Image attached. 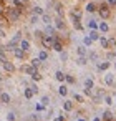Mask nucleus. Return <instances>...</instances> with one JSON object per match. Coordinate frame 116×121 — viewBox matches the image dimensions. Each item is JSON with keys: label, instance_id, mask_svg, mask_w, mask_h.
I'll use <instances>...</instances> for the list:
<instances>
[{"label": "nucleus", "instance_id": "obj_34", "mask_svg": "<svg viewBox=\"0 0 116 121\" xmlns=\"http://www.w3.org/2000/svg\"><path fill=\"white\" fill-rule=\"evenodd\" d=\"M38 65H40V60H38V58H35V60H32V66H35V68H37Z\"/></svg>", "mask_w": 116, "mask_h": 121}, {"label": "nucleus", "instance_id": "obj_28", "mask_svg": "<svg viewBox=\"0 0 116 121\" xmlns=\"http://www.w3.org/2000/svg\"><path fill=\"white\" fill-rule=\"evenodd\" d=\"M88 27H90V28H91V30H96V27H98V23H96V22H95V20H91V22H90V23H88Z\"/></svg>", "mask_w": 116, "mask_h": 121}, {"label": "nucleus", "instance_id": "obj_6", "mask_svg": "<svg viewBox=\"0 0 116 121\" xmlns=\"http://www.w3.org/2000/svg\"><path fill=\"white\" fill-rule=\"evenodd\" d=\"M23 71H25L27 75H35V73H38V70H37L35 66H32V65H30V66H23Z\"/></svg>", "mask_w": 116, "mask_h": 121}, {"label": "nucleus", "instance_id": "obj_4", "mask_svg": "<svg viewBox=\"0 0 116 121\" xmlns=\"http://www.w3.org/2000/svg\"><path fill=\"white\" fill-rule=\"evenodd\" d=\"M53 50H56V52H63V43H61V40L55 38V42H53Z\"/></svg>", "mask_w": 116, "mask_h": 121}, {"label": "nucleus", "instance_id": "obj_45", "mask_svg": "<svg viewBox=\"0 0 116 121\" xmlns=\"http://www.w3.org/2000/svg\"><path fill=\"white\" fill-rule=\"evenodd\" d=\"M2 37H5V32H4L2 28H0V38H2Z\"/></svg>", "mask_w": 116, "mask_h": 121}, {"label": "nucleus", "instance_id": "obj_10", "mask_svg": "<svg viewBox=\"0 0 116 121\" xmlns=\"http://www.w3.org/2000/svg\"><path fill=\"white\" fill-rule=\"evenodd\" d=\"M33 95H35V91L32 90V86H30V88H25V98L30 99V98H33Z\"/></svg>", "mask_w": 116, "mask_h": 121}, {"label": "nucleus", "instance_id": "obj_1", "mask_svg": "<svg viewBox=\"0 0 116 121\" xmlns=\"http://www.w3.org/2000/svg\"><path fill=\"white\" fill-rule=\"evenodd\" d=\"M7 17H9L10 22H17L18 17H20V10H17V9H9V10H7Z\"/></svg>", "mask_w": 116, "mask_h": 121}, {"label": "nucleus", "instance_id": "obj_5", "mask_svg": "<svg viewBox=\"0 0 116 121\" xmlns=\"http://www.w3.org/2000/svg\"><path fill=\"white\" fill-rule=\"evenodd\" d=\"M13 53H15V56H17L18 60H23V58H25V53H27V52H23L22 48H15V50H13Z\"/></svg>", "mask_w": 116, "mask_h": 121}, {"label": "nucleus", "instance_id": "obj_33", "mask_svg": "<svg viewBox=\"0 0 116 121\" xmlns=\"http://www.w3.org/2000/svg\"><path fill=\"white\" fill-rule=\"evenodd\" d=\"M83 42H85V45H86V47H90V45H91V42H93V40H91V38H90V37H85V40H83Z\"/></svg>", "mask_w": 116, "mask_h": 121}, {"label": "nucleus", "instance_id": "obj_7", "mask_svg": "<svg viewBox=\"0 0 116 121\" xmlns=\"http://www.w3.org/2000/svg\"><path fill=\"white\" fill-rule=\"evenodd\" d=\"M4 70L9 71V73H12V71L15 70V66H13V63H10V61H4Z\"/></svg>", "mask_w": 116, "mask_h": 121}, {"label": "nucleus", "instance_id": "obj_39", "mask_svg": "<svg viewBox=\"0 0 116 121\" xmlns=\"http://www.w3.org/2000/svg\"><path fill=\"white\" fill-rule=\"evenodd\" d=\"M114 45H116V40H114V38L108 40V47H114Z\"/></svg>", "mask_w": 116, "mask_h": 121}, {"label": "nucleus", "instance_id": "obj_16", "mask_svg": "<svg viewBox=\"0 0 116 121\" xmlns=\"http://www.w3.org/2000/svg\"><path fill=\"white\" fill-rule=\"evenodd\" d=\"M71 108H73L71 101H65V103H63V109H65V111H71Z\"/></svg>", "mask_w": 116, "mask_h": 121}, {"label": "nucleus", "instance_id": "obj_48", "mask_svg": "<svg viewBox=\"0 0 116 121\" xmlns=\"http://www.w3.org/2000/svg\"><path fill=\"white\" fill-rule=\"evenodd\" d=\"M93 121H101V119H99V118H95V119H93Z\"/></svg>", "mask_w": 116, "mask_h": 121}, {"label": "nucleus", "instance_id": "obj_11", "mask_svg": "<svg viewBox=\"0 0 116 121\" xmlns=\"http://www.w3.org/2000/svg\"><path fill=\"white\" fill-rule=\"evenodd\" d=\"M113 118H114V116H113L111 111H104V113H103V119H104V121H111Z\"/></svg>", "mask_w": 116, "mask_h": 121}, {"label": "nucleus", "instance_id": "obj_36", "mask_svg": "<svg viewBox=\"0 0 116 121\" xmlns=\"http://www.w3.org/2000/svg\"><path fill=\"white\" fill-rule=\"evenodd\" d=\"M48 103H50V98L48 96H43L42 98V104H48Z\"/></svg>", "mask_w": 116, "mask_h": 121}, {"label": "nucleus", "instance_id": "obj_31", "mask_svg": "<svg viewBox=\"0 0 116 121\" xmlns=\"http://www.w3.org/2000/svg\"><path fill=\"white\" fill-rule=\"evenodd\" d=\"M56 13H58L60 17H63V7H61V5H56Z\"/></svg>", "mask_w": 116, "mask_h": 121}, {"label": "nucleus", "instance_id": "obj_42", "mask_svg": "<svg viewBox=\"0 0 116 121\" xmlns=\"http://www.w3.org/2000/svg\"><path fill=\"white\" fill-rule=\"evenodd\" d=\"M32 78L37 81V80H40V75H38V73H35V75H32Z\"/></svg>", "mask_w": 116, "mask_h": 121}, {"label": "nucleus", "instance_id": "obj_40", "mask_svg": "<svg viewBox=\"0 0 116 121\" xmlns=\"http://www.w3.org/2000/svg\"><path fill=\"white\" fill-rule=\"evenodd\" d=\"M104 103H106V104H111V103H113L111 96H104Z\"/></svg>", "mask_w": 116, "mask_h": 121}, {"label": "nucleus", "instance_id": "obj_9", "mask_svg": "<svg viewBox=\"0 0 116 121\" xmlns=\"http://www.w3.org/2000/svg\"><path fill=\"white\" fill-rule=\"evenodd\" d=\"M0 101L2 103H10V95L9 93H2L0 95Z\"/></svg>", "mask_w": 116, "mask_h": 121}, {"label": "nucleus", "instance_id": "obj_29", "mask_svg": "<svg viewBox=\"0 0 116 121\" xmlns=\"http://www.w3.org/2000/svg\"><path fill=\"white\" fill-rule=\"evenodd\" d=\"M99 30H101V32H108V25H106L104 22H101V23H99Z\"/></svg>", "mask_w": 116, "mask_h": 121}, {"label": "nucleus", "instance_id": "obj_12", "mask_svg": "<svg viewBox=\"0 0 116 121\" xmlns=\"http://www.w3.org/2000/svg\"><path fill=\"white\" fill-rule=\"evenodd\" d=\"M55 25H56V28H58V30H65V22H63L61 18H58V20L55 22Z\"/></svg>", "mask_w": 116, "mask_h": 121}, {"label": "nucleus", "instance_id": "obj_2", "mask_svg": "<svg viewBox=\"0 0 116 121\" xmlns=\"http://www.w3.org/2000/svg\"><path fill=\"white\" fill-rule=\"evenodd\" d=\"M53 42H55V38H52V37H48V35H45V37L42 38V43H43L45 48H53Z\"/></svg>", "mask_w": 116, "mask_h": 121}, {"label": "nucleus", "instance_id": "obj_30", "mask_svg": "<svg viewBox=\"0 0 116 121\" xmlns=\"http://www.w3.org/2000/svg\"><path fill=\"white\" fill-rule=\"evenodd\" d=\"M60 58H61V61H66V58H68V53H66V52H60Z\"/></svg>", "mask_w": 116, "mask_h": 121}, {"label": "nucleus", "instance_id": "obj_44", "mask_svg": "<svg viewBox=\"0 0 116 121\" xmlns=\"http://www.w3.org/2000/svg\"><path fill=\"white\" fill-rule=\"evenodd\" d=\"M37 20H38V18H37V15H33V17H32V22H30V23H37Z\"/></svg>", "mask_w": 116, "mask_h": 121}, {"label": "nucleus", "instance_id": "obj_14", "mask_svg": "<svg viewBox=\"0 0 116 121\" xmlns=\"http://www.w3.org/2000/svg\"><path fill=\"white\" fill-rule=\"evenodd\" d=\"M58 93H60L61 96H66V95H68V88H66L65 85H61V86L58 88Z\"/></svg>", "mask_w": 116, "mask_h": 121}, {"label": "nucleus", "instance_id": "obj_23", "mask_svg": "<svg viewBox=\"0 0 116 121\" xmlns=\"http://www.w3.org/2000/svg\"><path fill=\"white\" fill-rule=\"evenodd\" d=\"M47 58H48V53H47V52H43V50H42V52H40V53H38V60H47Z\"/></svg>", "mask_w": 116, "mask_h": 121}, {"label": "nucleus", "instance_id": "obj_22", "mask_svg": "<svg viewBox=\"0 0 116 121\" xmlns=\"http://www.w3.org/2000/svg\"><path fill=\"white\" fill-rule=\"evenodd\" d=\"M99 43H101L103 48H108V40H106L104 37H99Z\"/></svg>", "mask_w": 116, "mask_h": 121}, {"label": "nucleus", "instance_id": "obj_50", "mask_svg": "<svg viewBox=\"0 0 116 121\" xmlns=\"http://www.w3.org/2000/svg\"><path fill=\"white\" fill-rule=\"evenodd\" d=\"M114 68H116V63H114Z\"/></svg>", "mask_w": 116, "mask_h": 121}, {"label": "nucleus", "instance_id": "obj_43", "mask_svg": "<svg viewBox=\"0 0 116 121\" xmlns=\"http://www.w3.org/2000/svg\"><path fill=\"white\" fill-rule=\"evenodd\" d=\"M53 121H65V116H58V118H55Z\"/></svg>", "mask_w": 116, "mask_h": 121}, {"label": "nucleus", "instance_id": "obj_41", "mask_svg": "<svg viewBox=\"0 0 116 121\" xmlns=\"http://www.w3.org/2000/svg\"><path fill=\"white\" fill-rule=\"evenodd\" d=\"M35 108H37V111H43V109H45V104H42V103H40V104H37Z\"/></svg>", "mask_w": 116, "mask_h": 121}, {"label": "nucleus", "instance_id": "obj_27", "mask_svg": "<svg viewBox=\"0 0 116 121\" xmlns=\"http://www.w3.org/2000/svg\"><path fill=\"white\" fill-rule=\"evenodd\" d=\"M85 88H88V90H91V88H93V80H90V78H88V80L85 81Z\"/></svg>", "mask_w": 116, "mask_h": 121}, {"label": "nucleus", "instance_id": "obj_35", "mask_svg": "<svg viewBox=\"0 0 116 121\" xmlns=\"http://www.w3.org/2000/svg\"><path fill=\"white\" fill-rule=\"evenodd\" d=\"M65 80H66L68 83H75V78H73V76H70V75H66V76H65Z\"/></svg>", "mask_w": 116, "mask_h": 121}, {"label": "nucleus", "instance_id": "obj_32", "mask_svg": "<svg viewBox=\"0 0 116 121\" xmlns=\"http://www.w3.org/2000/svg\"><path fill=\"white\" fill-rule=\"evenodd\" d=\"M73 98H75L78 103H81V101H83V96H81V95H78V93H75V95H73Z\"/></svg>", "mask_w": 116, "mask_h": 121}, {"label": "nucleus", "instance_id": "obj_49", "mask_svg": "<svg viewBox=\"0 0 116 121\" xmlns=\"http://www.w3.org/2000/svg\"><path fill=\"white\" fill-rule=\"evenodd\" d=\"M22 2H23V4H25V2H28V0H22Z\"/></svg>", "mask_w": 116, "mask_h": 121}, {"label": "nucleus", "instance_id": "obj_26", "mask_svg": "<svg viewBox=\"0 0 116 121\" xmlns=\"http://www.w3.org/2000/svg\"><path fill=\"white\" fill-rule=\"evenodd\" d=\"M76 63H78L80 66H83V65H86V58H85V56H80V58L76 60Z\"/></svg>", "mask_w": 116, "mask_h": 121}, {"label": "nucleus", "instance_id": "obj_17", "mask_svg": "<svg viewBox=\"0 0 116 121\" xmlns=\"http://www.w3.org/2000/svg\"><path fill=\"white\" fill-rule=\"evenodd\" d=\"M0 61H7V56H5V52H4V47H0Z\"/></svg>", "mask_w": 116, "mask_h": 121}, {"label": "nucleus", "instance_id": "obj_18", "mask_svg": "<svg viewBox=\"0 0 116 121\" xmlns=\"http://www.w3.org/2000/svg\"><path fill=\"white\" fill-rule=\"evenodd\" d=\"M86 10H88L90 13H93V12H96V5H95V4H88V5H86Z\"/></svg>", "mask_w": 116, "mask_h": 121}, {"label": "nucleus", "instance_id": "obj_47", "mask_svg": "<svg viewBox=\"0 0 116 121\" xmlns=\"http://www.w3.org/2000/svg\"><path fill=\"white\" fill-rule=\"evenodd\" d=\"M76 121H86V119H83V118H78V119H76Z\"/></svg>", "mask_w": 116, "mask_h": 121}, {"label": "nucleus", "instance_id": "obj_24", "mask_svg": "<svg viewBox=\"0 0 116 121\" xmlns=\"http://www.w3.org/2000/svg\"><path fill=\"white\" fill-rule=\"evenodd\" d=\"M104 81H106V85H113V81H114L113 80V75H106L104 76Z\"/></svg>", "mask_w": 116, "mask_h": 121}, {"label": "nucleus", "instance_id": "obj_19", "mask_svg": "<svg viewBox=\"0 0 116 121\" xmlns=\"http://www.w3.org/2000/svg\"><path fill=\"white\" fill-rule=\"evenodd\" d=\"M90 38H91V40H99V35H98V32H96V30H91V33H90Z\"/></svg>", "mask_w": 116, "mask_h": 121}, {"label": "nucleus", "instance_id": "obj_20", "mask_svg": "<svg viewBox=\"0 0 116 121\" xmlns=\"http://www.w3.org/2000/svg\"><path fill=\"white\" fill-rule=\"evenodd\" d=\"M98 68H99V70H108V68H109V61H103V63H99Z\"/></svg>", "mask_w": 116, "mask_h": 121}, {"label": "nucleus", "instance_id": "obj_25", "mask_svg": "<svg viewBox=\"0 0 116 121\" xmlns=\"http://www.w3.org/2000/svg\"><path fill=\"white\" fill-rule=\"evenodd\" d=\"M78 55H80V56H85V55H86V48H85V47H78Z\"/></svg>", "mask_w": 116, "mask_h": 121}, {"label": "nucleus", "instance_id": "obj_21", "mask_svg": "<svg viewBox=\"0 0 116 121\" xmlns=\"http://www.w3.org/2000/svg\"><path fill=\"white\" fill-rule=\"evenodd\" d=\"M45 12H43V9H40V7H35L33 9V15H43Z\"/></svg>", "mask_w": 116, "mask_h": 121}, {"label": "nucleus", "instance_id": "obj_13", "mask_svg": "<svg viewBox=\"0 0 116 121\" xmlns=\"http://www.w3.org/2000/svg\"><path fill=\"white\" fill-rule=\"evenodd\" d=\"M65 76H66V75H65L63 71H56V73H55V78H56L58 81H65Z\"/></svg>", "mask_w": 116, "mask_h": 121}, {"label": "nucleus", "instance_id": "obj_8", "mask_svg": "<svg viewBox=\"0 0 116 121\" xmlns=\"http://www.w3.org/2000/svg\"><path fill=\"white\" fill-rule=\"evenodd\" d=\"M20 48H22L23 52H28V50H30V43H28L27 40H22V42H20Z\"/></svg>", "mask_w": 116, "mask_h": 121}, {"label": "nucleus", "instance_id": "obj_38", "mask_svg": "<svg viewBox=\"0 0 116 121\" xmlns=\"http://www.w3.org/2000/svg\"><path fill=\"white\" fill-rule=\"evenodd\" d=\"M73 23H75V28H76V30H83V27H81L80 22H73Z\"/></svg>", "mask_w": 116, "mask_h": 121}, {"label": "nucleus", "instance_id": "obj_37", "mask_svg": "<svg viewBox=\"0 0 116 121\" xmlns=\"http://www.w3.org/2000/svg\"><path fill=\"white\" fill-rule=\"evenodd\" d=\"M7 119H9V121H15V113H9Z\"/></svg>", "mask_w": 116, "mask_h": 121}, {"label": "nucleus", "instance_id": "obj_15", "mask_svg": "<svg viewBox=\"0 0 116 121\" xmlns=\"http://www.w3.org/2000/svg\"><path fill=\"white\" fill-rule=\"evenodd\" d=\"M42 18H43V23H47V25H50V23H52V17H50V15L43 13V15H42Z\"/></svg>", "mask_w": 116, "mask_h": 121}, {"label": "nucleus", "instance_id": "obj_3", "mask_svg": "<svg viewBox=\"0 0 116 121\" xmlns=\"http://www.w3.org/2000/svg\"><path fill=\"white\" fill-rule=\"evenodd\" d=\"M99 15H101L103 18H108V17H109V9H108V5H101V7H99Z\"/></svg>", "mask_w": 116, "mask_h": 121}, {"label": "nucleus", "instance_id": "obj_46", "mask_svg": "<svg viewBox=\"0 0 116 121\" xmlns=\"http://www.w3.org/2000/svg\"><path fill=\"white\" fill-rule=\"evenodd\" d=\"M109 2V5H116V0H108Z\"/></svg>", "mask_w": 116, "mask_h": 121}]
</instances>
